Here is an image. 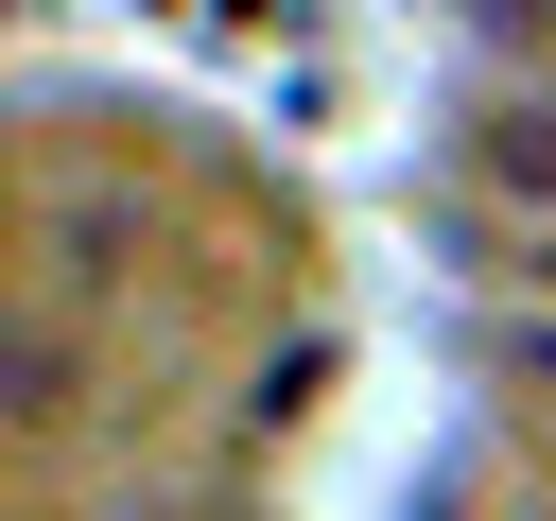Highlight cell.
Returning a JSON list of instances; mask_svg holds the SVG:
<instances>
[{"label": "cell", "instance_id": "1", "mask_svg": "<svg viewBox=\"0 0 556 521\" xmlns=\"http://www.w3.org/2000/svg\"><path fill=\"white\" fill-rule=\"evenodd\" d=\"M70 399V330L52 313H0V417H52Z\"/></svg>", "mask_w": 556, "mask_h": 521}]
</instances>
